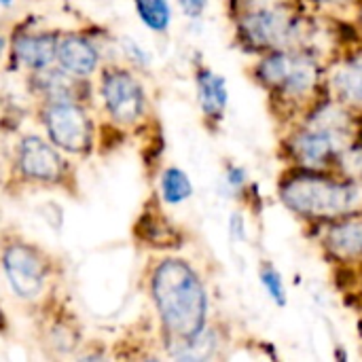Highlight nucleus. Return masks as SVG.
Instances as JSON below:
<instances>
[{
    "label": "nucleus",
    "instance_id": "obj_1",
    "mask_svg": "<svg viewBox=\"0 0 362 362\" xmlns=\"http://www.w3.org/2000/svg\"><path fill=\"white\" fill-rule=\"evenodd\" d=\"M284 125L280 155L286 168L337 170L346 151L362 136V115L327 93Z\"/></svg>",
    "mask_w": 362,
    "mask_h": 362
},
{
    "label": "nucleus",
    "instance_id": "obj_2",
    "mask_svg": "<svg viewBox=\"0 0 362 362\" xmlns=\"http://www.w3.org/2000/svg\"><path fill=\"white\" fill-rule=\"evenodd\" d=\"M229 19L235 45L250 57L286 47H310L331 59L322 38L339 40L331 32L335 17L316 15L297 0L231 8Z\"/></svg>",
    "mask_w": 362,
    "mask_h": 362
},
{
    "label": "nucleus",
    "instance_id": "obj_3",
    "mask_svg": "<svg viewBox=\"0 0 362 362\" xmlns=\"http://www.w3.org/2000/svg\"><path fill=\"white\" fill-rule=\"evenodd\" d=\"M151 299L168 348L212 325V297L202 272L182 257H165L151 272Z\"/></svg>",
    "mask_w": 362,
    "mask_h": 362
},
{
    "label": "nucleus",
    "instance_id": "obj_4",
    "mask_svg": "<svg viewBox=\"0 0 362 362\" xmlns=\"http://www.w3.org/2000/svg\"><path fill=\"white\" fill-rule=\"evenodd\" d=\"M327 62L310 47L276 49L252 59L250 78L265 91L280 121L288 123L325 95Z\"/></svg>",
    "mask_w": 362,
    "mask_h": 362
},
{
    "label": "nucleus",
    "instance_id": "obj_5",
    "mask_svg": "<svg viewBox=\"0 0 362 362\" xmlns=\"http://www.w3.org/2000/svg\"><path fill=\"white\" fill-rule=\"evenodd\" d=\"M276 197L291 216L314 227L362 210V180L339 170L286 168L276 182Z\"/></svg>",
    "mask_w": 362,
    "mask_h": 362
},
{
    "label": "nucleus",
    "instance_id": "obj_6",
    "mask_svg": "<svg viewBox=\"0 0 362 362\" xmlns=\"http://www.w3.org/2000/svg\"><path fill=\"white\" fill-rule=\"evenodd\" d=\"M312 235L327 263L350 274L362 269V210L314 225Z\"/></svg>",
    "mask_w": 362,
    "mask_h": 362
},
{
    "label": "nucleus",
    "instance_id": "obj_7",
    "mask_svg": "<svg viewBox=\"0 0 362 362\" xmlns=\"http://www.w3.org/2000/svg\"><path fill=\"white\" fill-rule=\"evenodd\" d=\"M325 93L362 115V40L346 45L327 62Z\"/></svg>",
    "mask_w": 362,
    "mask_h": 362
},
{
    "label": "nucleus",
    "instance_id": "obj_8",
    "mask_svg": "<svg viewBox=\"0 0 362 362\" xmlns=\"http://www.w3.org/2000/svg\"><path fill=\"white\" fill-rule=\"evenodd\" d=\"M102 98L119 125H134L146 112V93L140 81L127 70H110L104 74Z\"/></svg>",
    "mask_w": 362,
    "mask_h": 362
},
{
    "label": "nucleus",
    "instance_id": "obj_9",
    "mask_svg": "<svg viewBox=\"0 0 362 362\" xmlns=\"http://www.w3.org/2000/svg\"><path fill=\"white\" fill-rule=\"evenodd\" d=\"M47 132L55 146L68 153H83L91 142V123L83 108L68 100H59L47 108Z\"/></svg>",
    "mask_w": 362,
    "mask_h": 362
},
{
    "label": "nucleus",
    "instance_id": "obj_10",
    "mask_svg": "<svg viewBox=\"0 0 362 362\" xmlns=\"http://www.w3.org/2000/svg\"><path fill=\"white\" fill-rule=\"evenodd\" d=\"M193 81H195V98H197L202 119L212 129L221 127L227 117L229 98H231L227 78L218 70H214L206 64H199L195 68Z\"/></svg>",
    "mask_w": 362,
    "mask_h": 362
},
{
    "label": "nucleus",
    "instance_id": "obj_11",
    "mask_svg": "<svg viewBox=\"0 0 362 362\" xmlns=\"http://www.w3.org/2000/svg\"><path fill=\"white\" fill-rule=\"evenodd\" d=\"M4 272L11 288L21 299H34L45 284V265L38 255L23 246L13 244L4 252Z\"/></svg>",
    "mask_w": 362,
    "mask_h": 362
},
{
    "label": "nucleus",
    "instance_id": "obj_12",
    "mask_svg": "<svg viewBox=\"0 0 362 362\" xmlns=\"http://www.w3.org/2000/svg\"><path fill=\"white\" fill-rule=\"evenodd\" d=\"M19 163H21V172L28 178L40 182H57L64 174V163L59 155L36 136L25 138L21 142Z\"/></svg>",
    "mask_w": 362,
    "mask_h": 362
},
{
    "label": "nucleus",
    "instance_id": "obj_13",
    "mask_svg": "<svg viewBox=\"0 0 362 362\" xmlns=\"http://www.w3.org/2000/svg\"><path fill=\"white\" fill-rule=\"evenodd\" d=\"M57 59L64 70H68L76 76H87L98 66L95 49L85 38H81L76 34L64 36L57 42Z\"/></svg>",
    "mask_w": 362,
    "mask_h": 362
},
{
    "label": "nucleus",
    "instance_id": "obj_14",
    "mask_svg": "<svg viewBox=\"0 0 362 362\" xmlns=\"http://www.w3.org/2000/svg\"><path fill=\"white\" fill-rule=\"evenodd\" d=\"M227 337L221 329H216L214 325H210L202 335L189 339V341H180L170 346L172 356L178 361H210L221 356V350L225 348Z\"/></svg>",
    "mask_w": 362,
    "mask_h": 362
},
{
    "label": "nucleus",
    "instance_id": "obj_15",
    "mask_svg": "<svg viewBox=\"0 0 362 362\" xmlns=\"http://www.w3.org/2000/svg\"><path fill=\"white\" fill-rule=\"evenodd\" d=\"M15 55L32 68H45L53 57H57V40L51 34L19 38L15 42Z\"/></svg>",
    "mask_w": 362,
    "mask_h": 362
},
{
    "label": "nucleus",
    "instance_id": "obj_16",
    "mask_svg": "<svg viewBox=\"0 0 362 362\" xmlns=\"http://www.w3.org/2000/svg\"><path fill=\"white\" fill-rule=\"evenodd\" d=\"M193 193H195L193 180L189 178V174L182 168L170 165L161 172L159 195L168 206H182L193 197Z\"/></svg>",
    "mask_w": 362,
    "mask_h": 362
},
{
    "label": "nucleus",
    "instance_id": "obj_17",
    "mask_svg": "<svg viewBox=\"0 0 362 362\" xmlns=\"http://www.w3.org/2000/svg\"><path fill=\"white\" fill-rule=\"evenodd\" d=\"M257 278H259V286L263 288L265 297L280 310H284L288 305V286L284 280V274L278 265H274L272 261H261L259 269H257Z\"/></svg>",
    "mask_w": 362,
    "mask_h": 362
},
{
    "label": "nucleus",
    "instance_id": "obj_18",
    "mask_svg": "<svg viewBox=\"0 0 362 362\" xmlns=\"http://www.w3.org/2000/svg\"><path fill=\"white\" fill-rule=\"evenodd\" d=\"M138 17L142 23L157 34H163L172 25V4L170 0H134Z\"/></svg>",
    "mask_w": 362,
    "mask_h": 362
},
{
    "label": "nucleus",
    "instance_id": "obj_19",
    "mask_svg": "<svg viewBox=\"0 0 362 362\" xmlns=\"http://www.w3.org/2000/svg\"><path fill=\"white\" fill-rule=\"evenodd\" d=\"M136 231H138V235H140L144 242H148L151 246H170L174 240H178L174 227H172L161 214H155V212H153V214L146 212V214L140 218Z\"/></svg>",
    "mask_w": 362,
    "mask_h": 362
},
{
    "label": "nucleus",
    "instance_id": "obj_20",
    "mask_svg": "<svg viewBox=\"0 0 362 362\" xmlns=\"http://www.w3.org/2000/svg\"><path fill=\"white\" fill-rule=\"evenodd\" d=\"M221 191L231 199L244 202L252 191V180L248 170L235 161H227L221 174Z\"/></svg>",
    "mask_w": 362,
    "mask_h": 362
},
{
    "label": "nucleus",
    "instance_id": "obj_21",
    "mask_svg": "<svg viewBox=\"0 0 362 362\" xmlns=\"http://www.w3.org/2000/svg\"><path fill=\"white\" fill-rule=\"evenodd\" d=\"M297 2L303 4L308 11L322 15V17H335V19L348 17L350 19L361 0H297Z\"/></svg>",
    "mask_w": 362,
    "mask_h": 362
},
{
    "label": "nucleus",
    "instance_id": "obj_22",
    "mask_svg": "<svg viewBox=\"0 0 362 362\" xmlns=\"http://www.w3.org/2000/svg\"><path fill=\"white\" fill-rule=\"evenodd\" d=\"M227 231H229V238L233 242H248V221H246V214L242 210H233L229 214V221H227Z\"/></svg>",
    "mask_w": 362,
    "mask_h": 362
},
{
    "label": "nucleus",
    "instance_id": "obj_23",
    "mask_svg": "<svg viewBox=\"0 0 362 362\" xmlns=\"http://www.w3.org/2000/svg\"><path fill=\"white\" fill-rule=\"evenodd\" d=\"M182 15L191 21H199L206 13H208V6H210V0H176Z\"/></svg>",
    "mask_w": 362,
    "mask_h": 362
},
{
    "label": "nucleus",
    "instance_id": "obj_24",
    "mask_svg": "<svg viewBox=\"0 0 362 362\" xmlns=\"http://www.w3.org/2000/svg\"><path fill=\"white\" fill-rule=\"evenodd\" d=\"M227 11L231 8H244V6H259V4H274V2H288V0H225Z\"/></svg>",
    "mask_w": 362,
    "mask_h": 362
},
{
    "label": "nucleus",
    "instance_id": "obj_25",
    "mask_svg": "<svg viewBox=\"0 0 362 362\" xmlns=\"http://www.w3.org/2000/svg\"><path fill=\"white\" fill-rule=\"evenodd\" d=\"M350 23L354 25V30L358 32V36L362 38V0L358 2V6L354 8V13H352V17H350Z\"/></svg>",
    "mask_w": 362,
    "mask_h": 362
},
{
    "label": "nucleus",
    "instance_id": "obj_26",
    "mask_svg": "<svg viewBox=\"0 0 362 362\" xmlns=\"http://www.w3.org/2000/svg\"><path fill=\"white\" fill-rule=\"evenodd\" d=\"M11 2H13V0H0V4H4V6H8Z\"/></svg>",
    "mask_w": 362,
    "mask_h": 362
},
{
    "label": "nucleus",
    "instance_id": "obj_27",
    "mask_svg": "<svg viewBox=\"0 0 362 362\" xmlns=\"http://www.w3.org/2000/svg\"><path fill=\"white\" fill-rule=\"evenodd\" d=\"M2 47H4V40L0 38V53H2Z\"/></svg>",
    "mask_w": 362,
    "mask_h": 362
},
{
    "label": "nucleus",
    "instance_id": "obj_28",
    "mask_svg": "<svg viewBox=\"0 0 362 362\" xmlns=\"http://www.w3.org/2000/svg\"><path fill=\"white\" fill-rule=\"evenodd\" d=\"M356 274H358V276H361V278H362V269H358V272H356Z\"/></svg>",
    "mask_w": 362,
    "mask_h": 362
}]
</instances>
